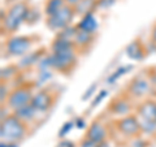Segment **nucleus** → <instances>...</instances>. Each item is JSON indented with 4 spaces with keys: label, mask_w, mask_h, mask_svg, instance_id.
Instances as JSON below:
<instances>
[{
    "label": "nucleus",
    "mask_w": 156,
    "mask_h": 147,
    "mask_svg": "<svg viewBox=\"0 0 156 147\" xmlns=\"http://www.w3.org/2000/svg\"><path fill=\"white\" fill-rule=\"evenodd\" d=\"M138 115L142 120H148V121H155L156 122V102L148 100L140 104L138 108Z\"/></svg>",
    "instance_id": "11"
},
{
    "label": "nucleus",
    "mask_w": 156,
    "mask_h": 147,
    "mask_svg": "<svg viewBox=\"0 0 156 147\" xmlns=\"http://www.w3.org/2000/svg\"><path fill=\"white\" fill-rule=\"evenodd\" d=\"M117 129L125 135L134 137L140 131L139 120L135 116H125L117 121Z\"/></svg>",
    "instance_id": "7"
},
{
    "label": "nucleus",
    "mask_w": 156,
    "mask_h": 147,
    "mask_svg": "<svg viewBox=\"0 0 156 147\" xmlns=\"http://www.w3.org/2000/svg\"><path fill=\"white\" fill-rule=\"evenodd\" d=\"M77 126H78V128H83V126H85V121L83 120H77Z\"/></svg>",
    "instance_id": "29"
},
{
    "label": "nucleus",
    "mask_w": 156,
    "mask_h": 147,
    "mask_svg": "<svg viewBox=\"0 0 156 147\" xmlns=\"http://www.w3.org/2000/svg\"><path fill=\"white\" fill-rule=\"evenodd\" d=\"M147 90H148V83L144 80H140V78L133 81L131 85L129 86V92L133 96H136V98L144 95L146 92H147Z\"/></svg>",
    "instance_id": "13"
},
{
    "label": "nucleus",
    "mask_w": 156,
    "mask_h": 147,
    "mask_svg": "<svg viewBox=\"0 0 156 147\" xmlns=\"http://www.w3.org/2000/svg\"><path fill=\"white\" fill-rule=\"evenodd\" d=\"M115 3V0H98V7L100 8H108Z\"/></svg>",
    "instance_id": "22"
},
{
    "label": "nucleus",
    "mask_w": 156,
    "mask_h": 147,
    "mask_svg": "<svg viewBox=\"0 0 156 147\" xmlns=\"http://www.w3.org/2000/svg\"><path fill=\"white\" fill-rule=\"evenodd\" d=\"M81 147H98V143H95V142H92L90 139H85L83 142L81 143Z\"/></svg>",
    "instance_id": "24"
},
{
    "label": "nucleus",
    "mask_w": 156,
    "mask_h": 147,
    "mask_svg": "<svg viewBox=\"0 0 156 147\" xmlns=\"http://www.w3.org/2000/svg\"><path fill=\"white\" fill-rule=\"evenodd\" d=\"M29 7L25 3H16L8 9V12L5 14V17L3 20V26L7 31L12 33L14 30H17L20 25L25 21L29 13Z\"/></svg>",
    "instance_id": "2"
},
{
    "label": "nucleus",
    "mask_w": 156,
    "mask_h": 147,
    "mask_svg": "<svg viewBox=\"0 0 156 147\" xmlns=\"http://www.w3.org/2000/svg\"><path fill=\"white\" fill-rule=\"evenodd\" d=\"M72 126H73L72 122H66V124H64V126H62V128L60 129V131H58V137H61V138H62V137H65V134L70 131Z\"/></svg>",
    "instance_id": "21"
},
{
    "label": "nucleus",
    "mask_w": 156,
    "mask_h": 147,
    "mask_svg": "<svg viewBox=\"0 0 156 147\" xmlns=\"http://www.w3.org/2000/svg\"><path fill=\"white\" fill-rule=\"evenodd\" d=\"M80 2L81 0H65V3L68 4V5H72V7H76Z\"/></svg>",
    "instance_id": "27"
},
{
    "label": "nucleus",
    "mask_w": 156,
    "mask_h": 147,
    "mask_svg": "<svg viewBox=\"0 0 156 147\" xmlns=\"http://www.w3.org/2000/svg\"><path fill=\"white\" fill-rule=\"evenodd\" d=\"M126 53L130 59L133 60H140L143 57V48H142V45L138 42V41H134L133 43H130L126 48Z\"/></svg>",
    "instance_id": "14"
},
{
    "label": "nucleus",
    "mask_w": 156,
    "mask_h": 147,
    "mask_svg": "<svg viewBox=\"0 0 156 147\" xmlns=\"http://www.w3.org/2000/svg\"><path fill=\"white\" fill-rule=\"evenodd\" d=\"M86 138L95 142L98 145L101 143V142H104L107 138V130L103 126V124H100V122H98V121L92 122L90 125L89 130H87V133H86Z\"/></svg>",
    "instance_id": "9"
},
{
    "label": "nucleus",
    "mask_w": 156,
    "mask_h": 147,
    "mask_svg": "<svg viewBox=\"0 0 156 147\" xmlns=\"http://www.w3.org/2000/svg\"><path fill=\"white\" fill-rule=\"evenodd\" d=\"M5 98H8L7 95V89H5V86L2 85V102L5 100Z\"/></svg>",
    "instance_id": "26"
},
{
    "label": "nucleus",
    "mask_w": 156,
    "mask_h": 147,
    "mask_svg": "<svg viewBox=\"0 0 156 147\" xmlns=\"http://www.w3.org/2000/svg\"><path fill=\"white\" fill-rule=\"evenodd\" d=\"M33 99V94H31V90L27 89L25 86H21V87H17L14 89L11 94L8 95L7 98V106L9 108H12L13 111H16L21 107L29 104Z\"/></svg>",
    "instance_id": "5"
},
{
    "label": "nucleus",
    "mask_w": 156,
    "mask_h": 147,
    "mask_svg": "<svg viewBox=\"0 0 156 147\" xmlns=\"http://www.w3.org/2000/svg\"><path fill=\"white\" fill-rule=\"evenodd\" d=\"M65 0H47V3H46V8H44V11H46V14L48 17L50 16H53L55 13H57L60 9L65 5Z\"/></svg>",
    "instance_id": "16"
},
{
    "label": "nucleus",
    "mask_w": 156,
    "mask_h": 147,
    "mask_svg": "<svg viewBox=\"0 0 156 147\" xmlns=\"http://www.w3.org/2000/svg\"><path fill=\"white\" fill-rule=\"evenodd\" d=\"M77 27L80 30H83L86 33H90V34H94V31L96 30L98 27V22H96V18L94 17L92 13H87L82 17L81 22L77 25Z\"/></svg>",
    "instance_id": "12"
},
{
    "label": "nucleus",
    "mask_w": 156,
    "mask_h": 147,
    "mask_svg": "<svg viewBox=\"0 0 156 147\" xmlns=\"http://www.w3.org/2000/svg\"><path fill=\"white\" fill-rule=\"evenodd\" d=\"M111 109L117 115H126L129 111V104L124 100H117L116 103H113L111 107Z\"/></svg>",
    "instance_id": "18"
},
{
    "label": "nucleus",
    "mask_w": 156,
    "mask_h": 147,
    "mask_svg": "<svg viewBox=\"0 0 156 147\" xmlns=\"http://www.w3.org/2000/svg\"><path fill=\"white\" fill-rule=\"evenodd\" d=\"M57 147H76V146H74V143H73V142H70V141H61L60 143L57 145Z\"/></svg>",
    "instance_id": "25"
},
{
    "label": "nucleus",
    "mask_w": 156,
    "mask_h": 147,
    "mask_svg": "<svg viewBox=\"0 0 156 147\" xmlns=\"http://www.w3.org/2000/svg\"><path fill=\"white\" fill-rule=\"evenodd\" d=\"M105 95H107V91H101L100 92V95H98L96 98H95V100L92 102V106H98V103H100L101 100L105 98Z\"/></svg>",
    "instance_id": "23"
},
{
    "label": "nucleus",
    "mask_w": 156,
    "mask_h": 147,
    "mask_svg": "<svg viewBox=\"0 0 156 147\" xmlns=\"http://www.w3.org/2000/svg\"><path fill=\"white\" fill-rule=\"evenodd\" d=\"M91 41H92V34L86 33L83 30H80V29L77 30L76 37H74V39H73V42H74L77 46H80V47L89 46V43H91Z\"/></svg>",
    "instance_id": "17"
},
{
    "label": "nucleus",
    "mask_w": 156,
    "mask_h": 147,
    "mask_svg": "<svg viewBox=\"0 0 156 147\" xmlns=\"http://www.w3.org/2000/svg\"><path fill=\"white\" fill-rule=\"evenodd\" d=\"M98 147H109V146L107 145L105 142H101V143H99V145H98Z\"/></svg>",
    "instance_id": "31"
},
{
    "label": "nucleus",
    "mask_w": 156,
    "mask_h": 147,
    "mask_svg": "<svg viewBox=\"0 0 156 147\" xmlns=\"http://www.w3.org/2000/svg\"><path fill=\"white\" fill-rule=\"evenodd\" d=\"M52 103H53V99H52L51 94H48L47 91H41V92H38V94L33 95L30 104L38 112H44L52 106Z\"/></svg>",
    "instance_id": "8"
},
{
    "label": "nucleus",
    "mask_w": 156,
    "mask_h": 147,
    "mask_svg": "<svg viewBox=\"0 0 156 147\" xmlns=\"http://www.w3.org/2000/svg\"><path fill=\"white\" fill-rule=\"evenodd\" d=\"M26 134L25 124L17 119L14 115L7 116L2 120V126H0V138L2 142L5 143H18Z\"/></svg>",
    "instance_id": "1"
},
{
    "label": "nucleus",
    "mask_w": 156,
    "mask_h": 147,
    "mask_svg": "<svg viewBox=\"0 0 156 147\" xmlns=\"http://www.w3.org/2000/svg\"><path fill=\"white\" fill-rule=\"evenodd\" d=\"M48 59H50L51 66L55 68V69H57V70H60V72L70 70V68L74 66L76 60H77L74 48H69V50L53 52Z\"/></svg>",
    "instance_id": "4"
},
{
    "label": "nucleus",
    "mask_w": 156,
    "mask_h": 147,
    "mask_svg": "<svg viewBox=\"0 0 156 147\" xmlns=\"http://www.w3.org/2000/svg\"><path fill=\"white\" fill-rule=\"evenodd\" d=\"M140 130L146 131V133H154L156 131V122L155 121H148V120H139Z\"/></svg>",
    "instance_id": "19"
},
{
    "label": "nucleus",
    "mask_w": 156,
    "mask_h": 147,
    "mask_svg": "<svg viewBox=\"0 0 156 147\" xmlns=\"http://www.w3.org/2000/svg\"><path fill=\"white\" fill-rule=\"evenodd\" d=\"M31 41L27 37H13L7 42V51L9 55L20 56L30 50Z\"/></svg>",
    "instance_id": "6"
},
{
    "label": "nucleus",
    "mask_w": 156,
    "mask_h": 147,
    "mask_svg": "<svg viewBox=\"0 0 156 147\" xmlns=\"http://www.w3.org/2000/svg\"><path fill=\"white\" fill-rule=\"evenodd\" d=\"M0 147H17V143H5V142H2Z\"/></svg>",
    "instance_id": "28"
},
{
    "label": "nucleus",
    "mask_w": 156,
    "mask_h": 147,
    "mask_svg": "<svg viewBox=\"0 0 156 147\" xmlns=\"http://www.w3.org/2000/svg\"><path fill=\"white\" fill-rule=\"evenodd\" d=\"M37 113H38V111L34 108L30 103H29V104L23 106V107H21V108H18V109H16L13 115L16 116L17 119L21 120L23 124H29V122H31L33 120H35Z\"/></svg>",
    "instance_id": "10"
},
{
    "label": "nucleus",
    "mask_w": 156,
    "mask_h": 147,
    "mask_svg": "<svg viewBox=\"0 0 156 147\" xmlns=\"http://www.w3.org/2000/svg\"><path fill=\"white\" fill-rule=\"evenodd\" d=\"M128 69H130L129 66H122V68H119V69H117L113 74H112L109 78H108V83H113V82H116L117 81V78L119 77H121L122 74H125V72L128 70Z\"/></svg>",
    "instance_id": "20"
},
{
    "label": "nucleus",
    "mask_w": 156,
    "mask_h": 147,
    "mask_svg": "<svg viewBox=\"0 0 156 147\" xmlns=\"http://www.w3.org/2000/svg\"><path fill=\"white\" fill-rule=\"evenodd\" d=\"M95 7H98L96 0H81L74 7V11H76V13H80V14H83L85 16L87 13H91V11Z\"/></svg>",
    "instance_id": "15"
},
{
    "label": "nucleus",
    "mask_w": 156,
    "mask_h": 147,
    "mask_svg": "<svg viewBox=\"0 0 156 147\" xmlns=\"http://www.w3.org/2000/svg\"><path fill=\"white\" fill-rule=\"evenodd\" d=\"M152 41H154V43H156V25L152 29Z\"/></svg>",
    "instance_id": "30"
},
{
    "label": "nucleus",
    "mask_w": 156,
    "mask_h": 147,
    "mask_svg": "<svg viewBox=\"0 0 156 147\" xmlns=\"http://www.w3.org/2000/svg\"><path fill=\"white\" fill-rule=\"evenodd\" d=\"M74 7L72 5H68L65 4L60 11L57 13H55L53 16H50L47 20V26L51 29L53 31H58V30H62L65 29L66 26H69L70 21L73 20V16H74Z\"/></svg>",
    "instance_id": "3"
}]
</instances>
